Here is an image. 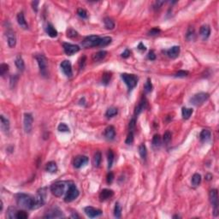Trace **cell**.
I'll list each match as a JSON object with an SVG mask.
<instances>
[{
    "label": "cell",
    "mask_w": 219,
    "mask_h": 219,
    "mask_svg": "<svg viewBox=\"0 0 219 219\" xmlns=\"http://www.w3.org/2000/svg\"><path fill=\"white\" fill-rule=\"evenodd\" d=\"M146 100L143 99L140 102V104L137 105V107L135 108V111H134L135 116H138L142 111L146 108Z\"/></svg>",
    "instance_id": "obj_29"
},
{
    "label": "cell",
    "mask_w": 219,
    "mask_h": 219,
    "mask_svg": "<svg viewBox=\"0 0 219 219\" xmlns=\"http://www.w3.org/2000/svg\"><path fill=\"white\" fill-rule=\"evenodd\" d=\"M0 120H1V129L3 130V132L4 133H9L10 131V121L5 118L4 116H0Z\"/></svg>",
    "instance_id": "obj_19"
},
{
    "label": "cell",
    "mask_w": 219,
    "mask_h": 219,
    "mask_svg": "<svg viewBox=\"0 0 219 219\" xmlns=\"http://www.w3.org/2000/svg\"><path fill=\"white\" fill-rule=\"evenodd\" d=\"M17 22H18L19 26L22 27L23 29H27L28 28V25H27L26 20H25V17H24V14L22 12H20L17 15Z\"/></svg>",
    "instance_id": "obj_21"
},
{
    "label": "cell",
    "mask_w": 219,
    "mask_h": 219,
    "mask_svg": "<svg viewBox=\"0 0 219 219\" xmlns=\"http://www.w3.org/2000/svg\"><path fill=\"white\" fill-rule=\"evenodd\" d=\"M164 3V1H157V2H156L154 5V9H159Z\"/></svg>",
    "instance_id": "obj_53"
},
{
    "label": "cell",
    "mask_w": 219,
    "mask_h": 219,
    "mask_svg": "<svg viewBox=\"0 0 219 219\" xmlns=\"http://www.w3.org/2000/svg\"><path fill=\"white\" fill-rule=\"evenodd\" d=\"M28 218V214L25 211H17L16 213V218L18 219H26Z\"/></svg>",
    "instance_id": "obj_43"
},
{
    "label": "cell",
    "mask_w": 219,
    "mask_h": 219,
    "mask_svg": "<svg viewBox=\"0 0 219 219\" xmlns=\"http://www.w3.org/2000/svg\"><path fill=\"white\" fill-rule=\"evenodd\" d=\"M139 153H140V155H141V158L146 159L147 153H146V147L145 144H141V145L139 146Z\"/></svg>",
    "instance_id": "obj_39"
},
{
    "label": "cell",
    "mask_w": 219,
    "mask_h": 219,
    "mask_svg": "<svg viewBox=\"0 0 219 219\" xmlns=\"http://www.w3.org/2000/svg\"><path fill=\"white\" fill-rule=\"evenodd\" d=\"M79 194H80V192L77 189L76 186L72 181H69V185H68V190L65 195L64 201L67 203L72 202L76 199H77Z\"/></svg>",
    "instance_id": "obj_2"
},
{
    "label": "cell",
    "mask_w": 219,
    "mask_h": 219,
    "mask_svg": "<svg viewBox=\"0 0 219 219\" xmlns=\"http://www.w3.org/2000/svg\"><path fill=\"white\" fill-rule=\"evenodd\" d=\"M111 40L112 39L111 37H103V38H100L99 39V46H106L108 45L109 44L111 43Z\"/></svg>",
    "instance_id": "obj_32"
},
{
    "label": "cell",
    "mask_w": 219,
    "mask_h": 219,
    "mask_svg": "<svg viewBox=\"0 0 219 219\" xmlns=\"http://www.w3.org/2000/svg\"><path fill=\"white\" fill-rule=\"evenodd\" d=\"M9 70V65L6 64H2L0 65V75L1 76H4Z\"/></svg>",
    "instance_id": "obj_41"
},
{
    "label": "cell",
    "mask_w": 219,
    "mask_h": 219,
    "mask_svg": "<svg viewBox=\"0 0 219 219\" xmlns=\"http://www.w3.org/2000/svg\"><path fill=\"white\" fill-rule=\"evenodd\" d=\"M116 136V130H115V128L113 126H109L107 129H105L104 131V137L107 139V140H113Z\"/></svg>",
    "instance_id": "obj_18"
},
{
    "label": "cell",
    "mask_w": 219,
    "mask_h": 219,
    "mask_svg": "<svg viewBox=\"0 0 219 219\" xmlns=\"http://www.w3.org/2000/svg\"><path fill=\"white\" fill-rule=\"evenodd\" d=\"M6 37H7V42L10 48H13L16 44V38L14 31L11 28H8L6 31Z\"/></svg>",
    "instance_id": "obj_13"
},
{
    "label": "cell",
    "mask_w": 219,
    "mask_h": 219,
    "mask_svg": "<svg viewBox=\"0 0 219 219\" xmlns=\"http://www.w3.org/2000/svg\"><path fill=\"white\" fill-rule=\"evenodd\" d=\"M201 182V176L199 174H194L192 177V184L193 186H199Z\"/></svg>",
    "instance_id": "obj_35"
},
{
    "label": "cell",
    "mask_w": 219,
    "mask_h": 219,
    "mask_svg": "<svg viewBox=\"0 0 219 219\" xmlns=\"http://www.w3.org/2000/svg\"><path fill=\"white\" fill-rule=\"evenodd\" d=\"M114 215L117 218H120L122 216V206H120L119 203H116L115 209H114Z\"/></svg>",
    "instance_id": "obj_38"
},
{
    "label": "cell",
    "mask_w": 219,
    "mask_h": 219,
    "mask_svg": "<svg viewBox=\"0 0 219 219\" xmlns=\"http://www.w3.org/2000/svg\"><path fill=\"white\" fill-rule=\"evenodd\" d=\"M101 159H102V155H101V153L100 152H97L95 154H94V157H93V160H92V164L95 167H99L100 165V163H101Z\"/></svg>",
    "instance_id": "obj_28"
},
{
    "label": "cell",
    "mask_w": 219,
    "mask_h": 219,
    "mask_svg": "<svg viewBox=\"0 0 219 219\" xmlns=\"http://www.w3.org/2000/svg\"><path fill=\"white\" fill-rule=\"evenodd\" d=\"M33 122H34V117L32 116V114L25 113L24 119H23V126H24V130L27 134H29L32 131Z\"/></svg>",
    "instance_id": "obj_9"
},
{
    "label": "cell",
    "mask_w": 219,
    "mask_h": 219,
    "mask_svg": "<svg viewBox=\"0 0 219 219\" xmlns=\"http://www.w3.org/2000/svg\"><path fill=\"white\" fill-rule=\"evenodd\" d=\"M107 55V52L105 51H100V52H96L92 55V59L93 62H99V61H102L104 58L106 57Z\"/></svg>",
    "instance_id": "obj_22"
},
{
    "label": "cell",
    "mask_w": 219,
    "mask_h": 219,
    "mask_svg": "<svg viewBox=\"0 0 219 219\" xmlns=\"http://www.w3.org/2000/svg\"><path fill=\"white\" fill-rule=\"evenodd\" d=\"M16 213L17 211L15 207H10L7 211V217L10 219L16 218Z\"/></svg>",
    "instance_id": "obj_33"
},
{
    "label": "cell",
    "mask_w": 219,
    "mask_h": 219,
    "mask_svg": "<svg viewBox=\"0 0 219 219\" xmlns=\"http://www.w3.org/2000/svg\"><path fill=\"white\" fill-rule=\"evenodd\" d=\"M46 188H41L38 191V193L36 197H34V207L33 210H36L39 207L43 206L45 203V198H46Z\"/></svg>",
    "instance_id": "obj_3"
},
{
    "label": "cell",
    "mask_w": 219,
    "mask_h": 219,
    "mask_svg": "<svg viewBox=\"0 0 219 219\" xmlns=\"http://www.w3.org/2000/svg\"><path fill=\"white\" fill-rule=\"evenodd\" d=\"M45 169L49 173H56L57 170V164L55 162L51 161V162H49V163L46 164Z\"/></svg>",
    "instance_id": "obj_27"
},
{
    "label": "cell",
    "mask_w": 219,
    "mask_h": 219,
    "mask_svg": "<svg viewBox=\"0 0 219 219\" xmlns=\"http://www.w3.org/2000/svg\"><path fill=\"white\" fill-rule=\"evenodd\" d=\"M88 163V157L86 156H77L74 159V166L76 169L85 166Z\"/></svg>",
    "instance_id": "obj_15"
},
{
    "label": "cell",
    "mask_w": 219,
    "mask_h": 219,
    "mask_svg": "<svg viewBox=\"0 0 219 219\" xmlns=\"http://www.w3.org/2000/svg\"><path fill=\"white\" fill-rule=\"evenodd\" d=\"M64 50L65 53L69 56H72L73 54L76 53L80 51V47L76 45H72L69 43H64Z\"/></svg>",
    "instance_id": "obj_14"
},
{
    "label": "cell",
    "mask_w": 219,
    "mask_h": 219,
    "mask_svg": "<svg viewBox=\"0 0 219 219\" xmlns=\"http://www.w3.org/2000/svg\"><path fill=\"white\" fill-rule=\"evenodd\" d=\"M66 182L64 181H57L51 186V192L56 197H61L65 193Z\"/></svg>",
    "instance_id": "obj_4"
},
{
    "label": "cell",
    "mask_w": 219,
    "mask_h": 219,
    "mask_svg": "<svg viewBox=\"0 0 219 219\" xmlns=\"http://www.w3.org/2000/svg\"><path fill=\"white\" fill-rule=\"evenodd\" d=\"M113 180H114V174H113L112 172H110V173H108V175H107V178H106L107 183H108V184H111V183H112Z\"/></svg>",
    "instance_id": "obj_52"
},
{
    "label": "cell",
    "mask_w": 219,
    "mask_h": 219,
    "mask_svg": "<svg viewBox=\"0 0 219 219\" xmlns=\"http://www.w3.org/2000/svg\"><path fill=\"white\" fill-rule=\"evenodd\" d=\"M67 36H68L69 38H76V37H77L78 36V33L76 30L70 28V29H69V30L67 31Z\"/></svg>",
    "instance_id": "obj_45"
},
{
    "label": "cell",
    "mask_w": 219,
    "mask_h": 219,
    "mask_svg": "<svg viewBox=\"0 0 219 219\" xmlns=\"http://www.w3.org/2000/svg\"><path fill=\"white\" fill-rule=\"evenodd\" d=\"M39 4V2L38 1H34L33 3H32V5H33V8H34V10H35V11H37L38 10V7H37V5Z\"/></svg>",
    "instance_id": "obj_57"
},
{
    "label": "cell",
    "mask_w": 219,
    "mask_h": 219,
    "mask_svg": "<svg viewBox=\"0 0 219 219\" xmlns=\"http://www.w3.org/2000/svg\"><path fill=\"white\" fill-rule=\"evenodd\" d=\"M84 211L87 214V216L89 217L90 218H97V217H99V216L102 215V211H100L99 209H96L94 207H92V206L85 207Z\"/></svg>",
    "instance_id": "obj_11"
},
{
    "label": "cell",
    "mask_w": 219,
    "mask_h": 219,
    "mask_svg": "<svg viewBox=\"0 0 219 219\" xmlns=\"http://www.w3.org/2000/svg\"><path fill=\"white\" fill-rule=\"evenodd\" d=\"M61 69L63 70V72L64 73V75L68 77H71L72 75H73V72H72V65H71V63L70 61H68V60H64L61 63Z\"/></svg>",
    "instance_id": "obj_12"
},
{
    "label": "cell",
    "mask_w": 219,
    "mask_h": 219,
    "mask_svg": "<svg viewBox=\"0 0 219 219\" xmlns=\"http://www.w3.org/2000/svg\"><path fill=\"white\" fill-rule=\"evenodd\" d=\"M15 64V66L17 67V69H18L19 70L23 71V70L25 69V64H24V61H23L22 57L20 55H18V56L16 57Z\"/></svg>",
    "instance_id": "obj_24"
},
{
    "label": "cell",
    "mask_w": 219,
    "mask_h": 219,
    "mask_svg": "<svg viewBox=\"0 0 219 219\" xmlns=\"http://www.w3.org/2000/svg\"><path fill=\"white\" fill-rule=\"evenodd\" d=\"M180 46L178 45H175L173 47H171L170 49H169L166 53H167L168 57L170 58H176L179 54H180Z\"/></svg>",
    "instance_id": "obj_17"
},
{
    "label": "cell",
    "mask_w": 219,
    "mask_h": 219,
    "mask_svg": "<svg viewBox=\"0 0 219 219\" xmlns=\"http://www.w3.org/2000/svg\"><path fill=\"white\" fill-rule=\"evenodd\" d=\"M114 157H115V155H114V153L112 152V150H109L108 151V168L112 167V164H113V162H114Z\"/></svg>",
    "instance_id": "obj_34"
},
{
    "label": "cell",
    "mask_w": 219,
    "mask_h": 219,
    "mask_svg": "<svg viewBox=\"0 0 219 219\" xmlns=\"http://www.w3.org/2000/svg\"><path fill=\"white\" fill-rule=\"evenodd\" d=\"M129 55H130V52H129L128 49H126L124 52L122 53V57H124V58H127V57H129Z\"/></svg>",
    "instance_id": "obj_55"
},
{
    "label": "cell",
    "mask_w": 219,
    "mask_h": 219,
    "mask_svg": "<svg viewBox=\"0 0 219 219\" xmlns=\"http://www.w3.org/2000/svg\"><path fill=\"white\" fill-rule=\"evenodd\" d=\"M193 109L191 108H186V107H183L182 110H181V115H182V117L184 119H188L191 115L193 114Z\"/></svg>",
    "instance_id": "obj_30"
},
{
    "label": "cell",
    "mask_w": 219,
    "mask_h": 219,
    "mask_svg": "<svg viewBox=\"0 0 219 219\" xmlns=\"http://www.w3.org/2000/svg\"><path fill=\"white\" fill-rule=\"evenodd\" d=\"M199 33H200L201 37L204 39H206L210 36V34H211V28H210V27L208 26V25H204V26H202L200 27Z\"/></svg>",
    "instance_id": "obj_23"
},
{
    "label": "cell",
    "mask_w": 219,
    "mask_h": 219,
    "mask_svg": "<svg viewBox=\"0 0 219 219\" xmlns=\"http://www.w3.org/2000/svg\"><path fill=\"white\" fill-rule=\"evenodd\" d=\"M34 198L31 197L30 195H27L25 193H19L16 196V202L17 205L24 209H29L33 210L34 207Z\"/></svg>",
    "instance_id": "obj_1"
},
{
    "label": "cell",
    "mask_w": 219,
    "mask_h": 219,
    "mask_svg": "<svg viewBox=\"0 0 219 219\" xmlns=\"http://www.w3.org/2000/svg\"><path fill=\"white\" fill-rule=\"evenodd\" d=\"M121 77L122 79V80L124 81V83L127 85V87H129V90H132L133 88H134L138 83V77L134 75L122 74L121 76Z\"/></svg>",
    "instance_id": "obj_6"
},
{
    "label": "cell",
    "mask_w": 219,
    "mask_h": 219,
    "mask_svg": "<svg viewBox=\"0 0 219 219\" xmlns=\"http://www.w3.org/2000/svg\"><path fill=\"white\" fill-rule=\"evenodd\" d=\"M188 72L181 70V71H178V72L175 75V76H176V77H186V76H188Z\"/></svg>",
    "instance_id": "obj_51"
},
{
    "label": "cell",
    "mask_w": 219,
    "mask_h": 219,
    "mask_svg": "<svg viewBox=\"0 0 219 219\" xmlns=\"http://www.w3.org/2000/svg\"><path fill=\"white\" fill-rule=\"evenodd\" d=\"M153 90V83H152V80L151 79H147L146 84H145V92H150Z\"/></svg>",
    "instance_id": "obj_42"
},
{
    "label": "cell",
    "mask_w": 219,
    "mask_h": 219,
    "mask_svg": "<svg viewBox=\"0 0 219 219\" xmlns=\"http://www.w3.org/2000/svg\"><path fill=\"white\" fill-rule=\"evenodd\" d=\"M117 109L115 108V107H111V108H109L108 110H107V111H106V113H105V116H107V117H112V116H116V114H117Z\"/></svg>",
    "instance_id": "obj_37"
},
{
    "label": "cell",
    "mask_w": 219,
    "mask_h": 219,
    "mask_svg": "<svg viewBox=\"0 0 219 219\" xmlns=\"http://www.w3.org/2000/svg\"><path fill=\"white\" fill-rule=\"evenodd\" d=\"M104 27H105L107 29H110V30H111V29H113V28L115 27V23H114V22H113L111 18H109V17H105V18L104 19Z\"/></svg>",
    "instance_id": "obj_31"
},
{
    "label": "cell",
    "mask_w": 219,
    "mask_h": 219,
    "mask_svg": "<svg viewBox=\"0 0 219 219\" xmlns=\"http://www.w3.org/2000/svg\"><path fill=\"white\" fill-rule=\"evenodd\" d=\"M148 58L150 60H155L156 59V55L153 51H151V52L148 53Z\"/></svg>",
    "instance_id": "obj_54"
},
{
    "label": "cell",
    "mask_w": 219,
    "mask_h": 219,
    "mask_svg": "<svg viewBox=\"0 0 219 219\" xmlns=\"http://www.w3.org/2000/svg\"><path fill=\"white\" fill-rule=\"evenodd\" d=\"M193 36H194V29L192 27H189V29L187 33V39L192 40L193 39Z\"/></svg>",
    "instance_id": "obj_49"
},
{
    "label": "cell",
    "mask_w": 219,
    "mask_h": 219,
    "mask_svg": "<svg viewBox=\"0 0 219 219\" xmlns=\"http://www.w3.org/2000/svg\"><path fill=\"white\" fill-rule=\"evenodd\" d=\"M100 37L97 35H91L87 38H85L84 40L81 42V45L84 48H91V47H96L99 46V41Z\"/></svg>",
    "instance_id": "obj_8"
},
{
    "label": "cell",
    "mask_w": 219,
    "mask_h": 219,
    "mask_svg": "<svg viewBox=\"0 0 219 219\" xmlns=\"http://www.w3.org/2000/svg\"><path fill=\"white\" fill-rule=\"evenodd\" d=\"M138 49L139 50H141V51H142V52H145L146 50V47L142 44V43H140L139 44V45H138Z\"/></svg>",
    "instance_id": "obj_58"
},
{
    "label": "cell",
    "mask_w": 219,
    "mask_h": 219,
    "mask_svg": "<svg viewBox=\"0 0 219 219\" xmlns=\"http://www.w3.org/2000/svg\"><path fill=\"white\" fill-rule=\"evenodd\" d=\"M159 33H160V29L157 28V27H154V28H153L151 31H149L148 34L151 35V36H154V35H157Z\"/></svg>",
    "instance_id": "obj_50"
},
{
    "label": "cell",
    "mask_w": 219,
    "mask_h": 219,
    "mask_svg": "<svg viewBox=\"0 0 219 219\" xmlns=\"http://www.w3.org/2000/svg\"><path fill=\"white\" fill-rule=\"evenodd\" d=\"M45 30H46L47 34H48L50 37L55 38V37L57 36V31L56 30V28L52 26V24H48L47 27H46V28H45Z\"/></svg>",
    "instance_id": "obj_26"
},
{
    "label": "cell",
    "mask_w": 219,
    "mask_h": 219,
    "mask_svg": "<svg viewBox=\"0 0 219 219\" xmlns=\"http://www.w3.org/2000/svg\"><path fill=\"white\" fill-rule=\"evenodd\" d=\"M35 58H36L38 64H39L40 74L44 77H46L48 76V69H47V60H46L45 57L42 54H38L35 56Z\"/></svg>",
    "instance_id": "obj_5"
},
{
    "label": "cell",
    "mask_w": 219,
    "mask_h": 219,
    "mask_svg": "<svg viewBox=\"0 0 219 219\" xmlns=\"http://www.w3.org/2000/svg\"><path fill=\"white\" fill-rule=\"evenodd\" d=\"M211 134V131H210V130H208V129H203V130L201 131L200 134H199V139H200L201 141H207L210 140Z\"/></svg>",
    "instance_id": "obj_25"
},
{
    "label": "cell",
    "mask_w": 219,
    "mask_h": 219,
    "mask_svg": "<svg viewBox=\"0 0 219 219\" xmlns=\"http://www.w3.org/2000/svg\"><path fill=\"white\" fill-rule=\"evenodd\" d=\"M134 127H135V119H132L129 122V129L132 130Z\"/></svg>",
    "instance_id": "obj_56"
},
{
    "label": "cell",
    "mask_w": 219,
    "mask_h": 219,
    "mask_svg": "<svg viewBox=\"0 0 219 219\" xmlns=\"http://www.w3.org/2000/svg\"><path fill=\"white\" fill-rule=\"evenodd\" d=\"M57 129H58V131H60V132H69V127H68L65 123H64V122H62V123H60V124L58 125Z\"/></svg>",
    "instance_id": "obj_47"
},
{
    "label": "cell",
    "mask_w": 219,
    "mask_h": 219,
    "mask_svg": "<svg viewBox=\"0 0 219 219\" xmlns=\"http://www.w3.org/2000/svg\"><path fill=\"white\" fill-rule=\"evenodd\" d=\"M64 214L58 208H53L44 217L45 218H64Z\"/></svg>",
    "instance_id": "obj_16"
},
{
    "label": "cell",
    "mask_w": 219,
    "mask_h": 219,
    "mask_svg": "<svg viewBox=\"0 0 219 219\" xmlns=\"http://www.w3.org/2000/svg\"><path fill=\"white\" fill-rule=\"evenodd\" d=\"M134 141V133H133V131H130L129 132V134H128V137H127V139H126V144H128V145H130V144H132Z\"/></svg>",
    "instance_id": "obj_48"
},
{
    "label": "cell",
    "mask_w": 219,
    "mask_h": 219,
    "mask_svg": "<svg viewBox=\"0 0 219 219\" xmlns=\"http://www.w3.org/2000/svg\"><path fill=\"white\" fill-rule=\"evenodd\" d=\"M111 73H108V72L104 73L103 76H102V84L105 85V86L108 85L110 80H111Z\"/></svg>",
    "instance_id": "obj_40"
},
{
    "label": "cell",
    "mask_w": 219,
    "mask_h": 219,
    "mask_svg": "<svg viewBox=\"0 0 219 219\" xmlns=\"http://www.w3.org/2000/svg\"><path fill=\"white\" fill-rule=\"evenodd\" d=\"M161 137L159 134H155L153 138V145L154 147H159L161 146Z\"/></svg>",
    "instance_id": "obj_36"
},
{
    "label": "cell",
    "mask_w": 219,
    "mask_h": 219,
    "mask_svg": "<svg viewBox=\"0 0 219 219\" xmlns=\"http://www.w3.org/2000/svg\"><path fill=\"white\" fill-rule=\"evenodd\" d=\"M209 99V94L207 92H199L190 99V103L195 106H200Z\"/></svg>",
    "instance_id": "obj_7"
},
{
    "label": "cell",
    "mask_w": 219,
    "mask_h": 219,
    "mask_svg": "<svg viewBox=\"0 0 219 219\" xmlns=\"http://www.w3.org/2000/svg\"><path fill=\"white\" fill-rule=\"evenodd\" d=\"M163 140H164V142L165 144L169 143V141H171V134H170L169 131H166V132L164 134Z\"/></svg>",
    "instance_id": "obj_44"
},
{
    "label": "cell",
    "mask_w": 219,
    "mask_h": 219,
    "mask_svg": "<svg viewBox=\"0 0 219 219\" xmlns=\"http://www.w3.org/2000/svg\"><path fill=\"white\" fill-rule=\"evenodd\" d=\"M77 14L80 17L83 18V19L87 18V10H84V9H79L77 10Z\"/></svg>",
    "instance_id": "obj_46"
},
{
    "label": "cell",
    "mask_w": 219,
    "mask_h": 219,
    "mask_svg": "<svg viewBox=\"0 0 219 219\" xmlns=\"http://www.w3.org/2000/svg\"><path fill=\"white\" fill-rule=\"evenodd\" d=\"M114 195V193L112 190H110V189H103L100 193H99V199L101 201H104V200H107L109 199H111L112 196Z\"/></svg>",
    "instance_id": "obj_20"
},
{
    "label": "cell",
    "mask_w": 219,
    "mask_h": 219,
    "mask_svg": "<svg viewBox=\"0 0 219 219\" xmlns=\"http://www.w3.org/2000/svg\"><path fill=\"white\" fill-rule=\"evenodd\" d=\"M209 198L211 205L214 207V211L215 215H218V190L217 189H212L210 191L209 193Z\"/></svg>",
    "instance_id": "obj_10"
}]
</instances>
